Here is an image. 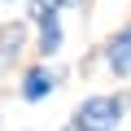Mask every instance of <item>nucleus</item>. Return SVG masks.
Returning <instances> with one entry per match:
<instances>
[{
    "instance_id": "7ed1b4c3",
    "label": "nucleus",
    "mask_w": 131,
    "mask_h": 131,
    "mask_svg": "<svg viewBox=\"0 0 131 131\" xmlns=\"http://www.w3.org/2000/svg\"><path fill=\"white\" fill-rule=\"evenodd\" d=\"M52 88H57V74L48 70L44 61L26 66V70H22V79H18V96H22L26 105H39L44 96H52Z\"/></svg>"
},
{
    "instance_id": "f257e3e1",
    "label": "nucleus",
    "mask_w": 131,
    "mask_h": 131,
    "mask_svg": "<svg viewBox=\"0 0 131 131\" xmlns=\"http://www.w3.org/2000/svg\"><path fill=\"white\" fill-rule=\"evenodd\" d=\"M131 109V96L127 92H109V96H83L70 127L74 131H114Z\"/></svg>"
},
{
    "instance_id": "39448f33",
    "label": "nucleus",
    "mask_w": 131,
    "mask_h": 131,
    "mask_svg": "<svg viewBox=\"0 0 131 131\" xmlns=\"http://www.w3.org/2000/svg\"><path fill=\"white\" fill-rule=\"evenodd\" d=\"M22 44H26V26L22 22H5V26H0V74L18 61Z\"/></svg>"
},
{
    "instance_id": "20e7f679",
    "label": "nucleus",
    "mask_w": 131,
    "mask_h": 131,
    "mask_svg": "<svg viewBox=\"0 0 131 131\" xmlns=\"http://www.w3.org/2000/svg\"><path fill=\"white\" fill-rule=\"evenodd\" d=\"M35 26H39V57H57L61 44H66V31H61V9L57 5H44L35 13Z\"/></svg>"
},
{
    "instance_id": "f03ea898",
    "label": "nucleus",
    "mask_w": 131,
    "mask_h": 131,
    "mask_svg": "<svg viewBox=\"0 0 131 131\" xmlns=\"http://www.w3.org/2000/svg\"><path fill=\"white\" fill-rule=\"evenodd\" d=\"M101 61H105V70H109L114 79H127V74H131V22L101 44Z\"/></svg>"
},
{
    "instance_id": "0eeeda50",
    "label": "nucleus",
    "mask_w": 131,
    "mask_h": 131,
    "mask_svg": "<svg viewBox=\"0 0 131 131\" xmlns=\"http://www.w3.org/2000/svg\"><path fill=\"white\" fill-rule=\"evenodd\" d=\"M5 5H18V0H5Z\"/></svg>"
},
{
    "instance_id": "423d86ee",
    "label": "nucleus",
    "mask_w": 131,
    "mask_h": 131,
    "mask_svg": "<svg viewBox=\"0 0 131 131\" xmlns=\"http://www.w3.org/2000/svg\"><path fill=\"white\" fill-rule=\"evenodd\" d=\"M57 9H88V0H52Z\"/></svg>"
}]
</instances>
